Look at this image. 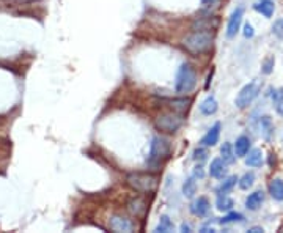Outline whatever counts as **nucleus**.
Instances as JSON below:
<instances>
[{"mask_svg":"<svg viewBox=\"0 0 283 233\" xmlns=\"http://www.w3.org/2000/svg\"><path fill=\"white\" fill-rule=\"evenodd\" d=\"M249 231H250V233H261L263 228H261V227H252V228H249Z\"/></svg>","mask_w":283,"mask_h":233,"instance_id":"34","label":"nucleus"},{"mask_svg":"<svg viewBox=\"0 0 283 233\" xmlns=\"http://www.w3.org/2000/svg\"><path fill=\"white\" fill-rule=\"evenodd\" d=\"M191 211L198 218L206 216L208 211H210V200H208L206 197H198V199L191 205Z\"/></svg>","mask_w":283,"mask_h":233,"instance_id":"14","label":"nucleus"},{"mask_svg":"<svg viewBox=\"0 0 283 233\" xmlns=\"http://www.w3.org/2000/svg\"><path fill=\"white\" fill-rule=\"evenodd\" d=\"M184 124V118L179 112H162L155 118V128L162 133H176Z\"/></svg>","mask_w":283,"mask_h":233,"instance_id":"4","label":"nucleus"},{"mask_svg":"<svg viewBox=\"0 0 283 233\" xmlns=\"http://www.w3.org/2000/svg\"><path fill=\"white\" fill-rule=\"evenodd\" d=\"M206 158H208V151H206V147H198V148H195V151H194V159L197 161V163H203V161H206Z\"/></svg>","mask_w":283,"mask_h":233,"instance_id":"30","label":"nucleus"},{"mask_svg":"<svg viewBox=\"0 0 283 233\" xmlns=\"http://www.w3.org/2000/svg\"><path fill=\"white\" fill-rule=\"evenodd\" d=\"M242 17H244V8L242 7H238L228 19V24H226V37L233 38L235 35L239 32L241 29V22H242Z\"/></svg>","mask_w":283,"mask_h":233,"instance_id":"8","label":"nucleus"},{"mask_svg":"<svg viewBox=\"0 0 283 233\" xmlns=\"http://www.w3.org/2000/svg\"><path fill=\"white\" fill-rule=\"evenodd\" d=\"M250 139L247 136H239L235 142V153L238 158H245V154H247L250 151Z\"/></svg>","mask_w":283,"mask_h":233,"instance_id":"13","label":"nucleus"},{"mask_svg":"<svg viewBox=\"0 0 283 233\" xmlns=\"http://www.w3.org/2000/svg\"><path fill=\"white\" fill-rule=\"evenodd\" d=\"M274 65H275L274 56H269L268 59H264V62H263V65H261V73H263V74H271L272 69H274Z\"/></svg>","mask_w":283,"mask_h":233,"instance_id":"29","label":"nucleus"},{"mask_svg":"<svg viewBox=\"0 0 283 233\" xmlns=\"http://www.w3.org/2000/svg\"><path fill=\"white\" fill-rule=\"evenodd\" d=\"M236 182H238V178L236 176H230V178H226V180L216 189L217 191V194H226L228 191H231L233 189V186L236 185Z\"/></svg>","mask_w":283,"mask_h":233,"instance_id":"27","label":"nucleus"},{"mask_svg":"<svg viewBox=\"0 0 283 233\" xmlns=\"http://www.w3.org/2000/svg\"><path fill=\"white\" fill-rule=\"evenodd\" d=\"M164 104H167L170 109L175 111V112H186L189 109V106L192 104V99L191 98H175V99H165Z\"/></svg>","mask_w":283,"mask_h":233,"instance_id":"10","label":"nucleus"},{"mask_svg":"<svg viewBox=\"0 0 283 233\" xmlns=\"http://www.w3.org/2000/svg\"><path fill=\"white\" fill-rule=\"evenodd\" d=\"M197 192V182H195V176L192 178H187V180L183 183V195L186 199H192Z\"/></svg>","mask_w":283,"mask_h":233,"instance_id":"22","label":"nucleus"},{"mask_svg":"<svg viewBox=\"0 0 283 233\" xmlns=\"http://www.w3.org/2000/svg\"><path fill=\"white\" fill-rule=\"evenodd\" d=\"M264 202V192L263 191H255L253 194H250L247 199H245V208L255 211L261 206V203Z\"/></svg>","mask_w":283,"mask_h":233,"instance_id":"15","label":"nucleus"},{"mask_svg":"<svg viewBox=\"0 0 283 233\" xmlns=\"http://www.w3.org/2000/svg\"><path fill=\"white\" fill-rule=\"evenodd\" d=\"M146 210H148L146 202H145V199H142V197H134V199H131L127 202V211L136 218H143Z\"/></svg>","mask_w":283,"mask_h":233,"instance_id":"9","label":"nucleus"},{"mask_svg":"<svg viewBox=\"0 0 283 233\" xmlns=\"http://www.w3.org/2000/svg\"><path fill=\"white\" fill-rule=\"evenodd\" d=\"M172 153V145H170V142L165 137L156 136L151 140V145H149V159L151 161H156V163H161V161L167 159Z\"/></svg>","mask_w":283,"mask_h":233,"instance_id":"6","label":"nucleus"},{"mask_svg":"<svg viewBox=\"0 0 283 233\" xmlns=\"http://www.w3.org/2000/svg\"><path fill=\"white\" fill-rule=\"evenodd\" d=\"M272 101H274L275 112L278 115H283V88H277V90H274Z\"/></svg>","mask_w":283,"mask_h":233,"instance_id":"24","label":"nucleus"},{"mask_svg":"<svg viewBox=\"0 0 283 233\" xmlns=\"http://www.w3.org/2000/svg\"><path fill=\"white\" fill-rule=\"evenodd\" d=\"M217 109H219V104H217V101H216L214 96H208V98L200 104V112H201L203 115H213V114L217 112Z\"/></svg>","mask_w":283,"mask_h":233,"instance_id":"18","label":"nucleus"},{"mask_svg":"<svg viewBox=\"0 0 283 233\" xmlns=\"http://www.w3.org/2000/svg\"><path fill=\"white\" fill-rule=\"evenodd\" d=\"M109 227L110 230L117 231V233H131L134 231V222L129 218L123 216V214H112L109 219Z\"/></svg>","mask_w":283,"mask_h":233,"instance_id":"7","label":"nucleus"},{"mask_svg":"<svg viewBox=\"0 0 283 233\" xmlns=\"http://www.w3.org/2000/svg\"><path fill=\"white\" fill-rule=\"evenodd\" d=\"M272 33L275 35L277 38L283 40V19H278V21L274 22V25H272Z\"/></svg>","mask_w":283,"mask_h":233,"instance_id":"31","label":"nucleus"},{"mask_svg":"<svg viewBox=\"0 0 283 233\" xmlns=\"http://www.w3.org/2000/svg\"><path fill=\"white\" fill-rule=\"evenodd\" d=\"M219 137H220V123H216L214 126L203 136L200 143L203 147H214L219 142Z\"/></svg>","mask_w":283,"mask_h":233,"instance_id":"11","label":"nucleus"},{"mask_svg":"<svg viewBox=\"0 0 283 233\" xmlns=\"http://www.w3.org/2000/svg\"><path fill=\"white\" fill-rule=\"evenodd\" d=\"M220 156L226 164H233L235 159L238 158L236 153H235V147L231 145L230 142H225L223 145L220 147Z\"/></svg>","mask_w":283,"mask_h":233,"instance_id":"19","label":"nucleus"},{"mask_svg":"<svg viewBox=\"0 0 283 233\" xmlns=\"http://www.w3.org/2000/svg\"><path fill=\"white\" fill-rule=\"evenodd\" d=\"M244 219V216L241 213H235V211H231V213H228L226 214V216H223L219 222L223 225V224H230V222H241Z\"/></svg>","mask_w":283,"mask_h":233,"instance_id":"28","label":"nucleus"},{"mask_svg":"<svg viewBox=\"0 0 283 233\" xmlns=\"http://www.w3.org/2000/svg\"><path fill=\"white\" fill-rule=\"evenodd\" d=\"M210 175L213 178H217V180H222V178L226 175V163H225L222 158H216V159L211 161Z\"/></svg>","mask_w":283,"mask_h":233,"instance_id":"12","label":"nucleus"},{"mask_svg":"<svg viewBox=\"0 0 283 233\" xmlns=\"http://www.w3.org/2000/svg\"><path fill=\"white\" fill-rule=\"evenodd\" d=\"M181 231H191V227H189L187 224H183L181 225Z\"/></svg>","mask_w":283,"mask_h":233,"instance_id":"36","label":"nucleus"},{"mask_svg":"<svg viewBox=\"0 0 283 233\" xmlns=\"http://www.w3.org/2000/svg\"><path fill=\"white\" fill-rule=\"evenodd\" d=\"M197 85V73L195 69L189 65L183 63L176 73V82H175V90L181 95L192 92Z\"/></svg>","mask_w":283,"mask_h":233,"instance_id":"3","label":"nucleus"},{"mask_svg":"<svg viewBox=\"0 0 283 233\" xmlns=\"http://www.w3.org/2000/svg\"><path fill=\"white\" fill-rule=\"evenodd\" d=\"M173 230V222L170 221L168 216H161L159 219V224L156 227L155 231H161V233H168V231H172Z\"/></svg>","mask_w":283,"mask_h":233,"instance_id":"25","label":"nucleus"},{"mask_svg":"<svg viewBox=\"0 0 283 233\" xmlns=\"http://www.w3.org/2000/svg\"><path fill=\"white\" fill-rule=\"evenodd\" d=\"M126 183L137 192H155L159 185V178L153 173H129Z\"/></svg>","mask_w":283,"mask_h":233,"instance_id":"2","label":"nucleus"},{"mask_svg":"<svg viewBox=\"0 0 283 233\" xmlns=\"http://www.w3.org/2000/svg\"><path fill=\"white\" fill-rule=\"evenodd\" d=\"M245 164L249 167H260L263 164V153L261 150H250L245 154Z\"/></svg>","mask_w":283,"mask_h":233,"instance_id":"21","label":"nucleus"},{"mask_svg":"<svg viewBox=\"0 0 283 233\" xmlns=\"http://www.w3.org/2000/svg\"><path fill=\"white\" fill-rule=\"evenodd\" d=\"M217 0H201V4L203 5H213V4H216Z\"/></svg>","mask_w":283,"mask_h":233,"instance_id":"35","label":"nucleus"},{"mask_svg":"<svg viewBox=\"0 0 283 233\" xmlns=\"http://www.w3.org/2000/svg\"><path fill=\"white\" fill-rule=\"evenodd\" d=\"M260 92H261V82L258 79H255V81H252L249 84H245L239 90V93H238V96L235 99L236 107H239V109H245V107H249L256 99Z\"/></svg>","mask_w":283,"mask_h":233,"instance_id":"5","label":"nucleus"},{"mask_svg":"<svg viewBox=\"0 0 283 233\" xmlns=\"http://www.w3.org/2000/svg\"><path fill=\"white\" fill-rule=\"evenodd\" d=\"M268 189H269V194L274 200L283 202V180H280V178H274V180H271Z\"/></svg>","mask_w":283,"mask_h":233,"instance_id":"16","label":"nucleus"},{"mask_svg":"<svg viewBox=\"0 0 283 233\" xmlns=\"http://www.w3.org/2000/svg\"><path fill=\"white\" fill-rule=\"evenodd\" d=\"M213 43H214V35L206 30H197L191 35H187L181 41L183 47L189 54H192V56H201V54L208 52L213 47Z\"/></svg>","mask_w":283,"mask_h":233,"instance_id":"1","label":"nucleus"},{"mask_svg":"<svg viewBox=\"0 0 283 233\" xmlns=\"http://www.w3.org/2000/svg\"><path fill=\"white\" fill-rule=\"evenodd\" d=\"M216 206H217L219 211H231L233 200L226 194H219L217 195V200H216Z\"/></svg>","mask_w":283,"mask_h":233,"instance_id":"23","label":"nucleus"},{"mask_svg":"<svg viewBox=\"0 0 283 233\" xmlns=\"http://www.w3.org/2000/svg\"><path fill=\"white\" fill-rule=\"evenodd\" d=\"M255 10L258 13H261L264 17H268V19H269V17H272V14H274L275 5H274L272 0H261V2H258L255 5Z\"/></svg>","mask_w":283,"mask_h":233,"instance_id":"20","label":"nucleus"},{"mask_svg":"<svg viewBox=\"0 0 283 233\" xmlns=\"http://www.w3.org/2000/svg\"><path fill=\"white\" fill-rule=\"evenodd\" d=\"M238 183H239V188H241V189L247 191V189H250V188L253 186V183H255V175H253L252 172L245 173V175H242L241 180H238Z\"/></svg>","mask_w":283,"mask_h":233,"instance_id":"26","label":"nucleus"},{"mask_svg":"<svg viewBox=\"0 0 283 233\" xmlns=\"http://www.w3.org/2000/svg\"><path fill=\"white\" fill-rule=\"evenodd\" d=\"M260 131H261V136L269 140L274 134V123L271 120V117L264 115V117H260Z\"/></svg>","mask_w":283,"mask_h":233,"instance_id":"17","label":"nucleus"},{"mask_svg":"<svg viewBox=\"0 0 283 233\" xmlns=\"http://www.w3.org/2000/svg\"><path fill=\"white\" fill-rule=\"evenodd\" d=\"M253 35H255V30L250 24H245L244 25V37L245 38H253Z\"/></svg>","mask_w":283,"mask_h":233,"instance_id":"32","label":"nucleus"},{"mask_svg":"<svg viewBox=\"0 0 283 233\" xmlns=\"http://www.w3.org/2000/svg\"><path fill=\"white\" fill-rule=\"evenodd\" d=\"M194 176H195V178H203V176H204V172H203V169H201L200 166H197V167L194 169Z\"/></svg>","mask_w":283,"mask_h":233,"instance_id":"33","label":"nucleus"}]
</instances>
